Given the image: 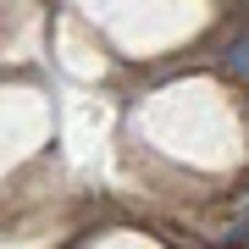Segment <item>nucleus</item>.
<instances>
[{"label": "nucleus", "instance_id": "nucleus-1", "mask_svg": "<svg viewBox=\"0 0 249 249\" xmlns=\"http://www.w3.org/2000/svg\"><path fill=\"white\" fill-rule=\"evenodd\" d=\"M227 72H232V78H249V34H238L227 45Z\"/></svg>", "mask_w": 249, "mask_h": 249}]
</instances>
